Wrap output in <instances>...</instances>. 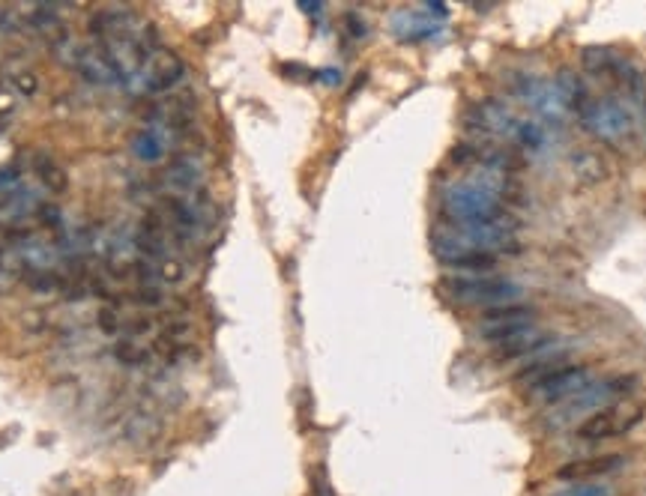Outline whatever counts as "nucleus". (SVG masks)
<instances>
[{"label":"nucleus","instance_id":"nucleus-13","mask_svg":"<svg viewBox=\"0 0 646 496\" xmlns=\"http://www.w3.org/2000/svg\"><path fill=\"white\" fill-rule=\"evenodd\" d=\"M623 464H626L623 455H590V458H575V461L563 464L554 476H557L560 482H569V485L596 482V479H605V476L617 473Z\"/></svg>","mask_w":646,"mask_h":496},{"label":"nucleus","instance_id":"nucleus-5","mask_svg":"<svg viewBox=\"0 0 646 496\" xmlns=\"http://www.w3.org/2000/svg\"><path fill=\"white\" fill-rule=\"evenodd\" d=\"M646 407L641 404H614V407H605L593 416H587L578 428H575V437L584 440V443H602V440H617L629 431H635L641 422H644Z\"/></svg>","mask_w":646,"mask_h":496},{"label":"nucleus","instance_id":"nucleus-28","mask_svg":"<svg viewBox=\"0 0 646 496\" xmlns=\"http://www.w3.org/2000/svg\"><path fill=\"white\" fill-rule=\"evenodd\" d=\"M9 87H12L18 96H33V93L39 90V81H36V75H33L30 69H18V72H12V78H9Z\"/></svg>","mask_w":646,"mask_h":496},{"label":"nucleus","instance_id":"nucleus-18","mask_svg":"<svg viewBox=\"0 0 646 496\" xmlns=\"http://www.w3.org/2000/svg\"><path fill=\"white\" fill-rule=\"evenodd\" d=\"M111 356H114L120 365H126V368H141V365L156 362L153 350H150L144 341H135V338H117V341L111 344Z\"/></svg>","mask_w":646,"mask_h":496},{"label":"nucleus","instance_id":"nucleus-2","mask_svg":"<svg viewBox=\"0 0 646 496\" xmlns=\"http://www.w3.org/2000/svg\"><path fill=\"white\" fill-rule=\"evenodd\" d=\"M635 389H638V377H635V374H617V377L590 383V386H584L575 398L563 401V404L551 413L548 425H551V428H563V425H572L575 419L584 422L587 416H593V413H599V410H605V407L620 404V398L632 395ZM581 422H578V425H581Z\"/></svg>","mask_w":646,"mask_h":496},{"label":"nucleus","instance_id":"nucleus-21","mask_svg":"<svg viewBox=\"0 0 646 496\" xmlns=\"http://www.w3.org/2000/svg\"><path fill=\"white\" fill-rule=\"evenodd\" d=\"M126 320H129V314L120 305H102L99 314H96V326L108 338H123L126 335Z\"/></svg>","mask_w":646,"mask_h":496},{"label":"nucleus","instance_id":"nucleus-29","mask_svg":"<svg viewBox=\"0 0 646 496\" xmlns=\"http://www.w3.org/2000/svg\"><path fill=\"white\" fill-rule=\"evenodd\" d=\"M312 494L335 496V491H332V485H329V479H326V473H323V470H318V473H315V479H312Z\"/></svg>","mask_w":646,"mask_h":496},{"label":"nucleus","instance_id":"nucleus-12","mask_svg":"<svg viewBox=\"0 0 646 496\" xmlns=\"http://www.w3.org/2000/svg\"><path fill=\"white\" fill-rule=\"evenodd\" d=\"M162 186L168 192H177V198H186L198 189H204V165L192 153L174 156L162 171Z\"/></svg>","mask_w":646,"mask_h":496},{"label":"nucleus","instance_id":"nucleus-4","mask_svg":"<svg viewBox=\"0 0 646 496\" xmlns=\"http://www.w3.org/2000/svg\"><path fill=\"white\" fill-rule=\"evenodd\" d=\"M575 114H578L581 126L596 141H605V144H620L635 132L632 111L614 96H590Z\"/></svg>","mask_w":646,"mask_h":496},{"label":"nucleus","instance_id":"nucleus-9","mask_svg":"<svg viewBox=\"0 0 646 496\" xmlns=\"http://www.w3.org/2000/svg\"><path fill=\"white\" fill-rule=\"evenodd\" d=\"M590 383H593L590 365H560L551 377H545L542 383H536L530 389V398L542 401V404H563V401L575 398Z\"/></svg>","mask_w":646,"mask_h":496},{"label":"nucleus","instance_id":"nucleus-10","mask_svg":"<svg viewBox=\"0 0 646 496\" xmlns=\"http://www.w3.org/2000/svg\"><path fill=\"white\" fill-rule=\"evenodd\" d=\"M177 141H180V135L171 126H165V123H147V126H141L129 138V150H132V156L138 162L156 165V162H162V159H168L174 153Z\"/></svg>","mask_w":646,"mask_h":496},{"label":"nucleus","instance_id":"nucleus-7","mask_svg":"<svg viewBox=\"0 0 646 496\" xmlns=\"http://www.w3.org/2000/svg\"><path fill=\"white\" fill-rule=\"evenodd\" d=\"M536 326V311L530 305H521V302H509V305H497V308H485L479 323H476V335L482 341H491V344H503L506 338L524 332Z\"/></svg>","mask_w":646,"mask_h":496},{"label":"nucleus","instance_id":"nucleus-16","mask_svg":"<svg viewBox=\"0 0 646 496\" xmlns=\"http://www.w3.org/2000/svg\"><path fill=\"white\" fill-rule=\"evenodd\" d=\"M33 177H36V186L51 192V195H63L69 189V180H66V171L45 153H36L33 156Z\"/></svg>","mask_w":646,"mask_h":496},{"label":"nucleus","instance_id":"nucleus-11","mask_svg":"<svg viewBox=\"0 0 646 496\" xmlns=\"http://www.w3.org/2000/svg\"><path fill=\"white\" fill-rule=\"evenodd\" d=\"M42 195L27 180L9 189H0V228H24L30 216H36Z\"/></svg>","mask_w":646,"mask_h":496},{"label":"nucleus","instance_id":"nucleus-31","mask_svg":"<svg viewBox=\"0 0 646 496\" xmlns=\"http://www.w3.org/2000/svg\"><path fill=\"white\" fill-rule=\"evenodd\" d=\"M303 12H321V3H303Z\"/></svg>","mask_w":646,"mask_h":496},{"label":"nucleus","instance_id":"nucleus-26","mask_svg":"<svg viewBox=\"0 0 646 496\" xmlns=\"http://www.w3.org/2000/svg\"><path fill=\"white\" fill-rule=\"evenodd\" d=\"M186 278V263L180 260V257H165V260H159V281L162 284H180Z\"/></svg>","mask_w":646,"mask_h":496},{"label":"nucleus","instance_id":"nucleus-15","mask_svg":"<svg viewBox=\"0 0 646 496\" xmlns=\"http://www.w3.org/2000/svg\"><path fill=\"white\" fill-rule=\"evenodd\" d=\"M78 72H81L84 81L99 84V87H105V84H123L117 66L111 63V57L99 45H87V51H84V57L78 63Z\"/></svg>","mask_w":646,"mask_h":496},{"label":"nucleus","instance_id":"nucleus-8","mask_svg":"<svg viewBox=\"0 0 646 496\" xmlns=\"http://www.w3.org/2000/svg\"><path fill=\"white\" fill-rule=\"evenodd\" d=\"M512 93L524 105H530L536 114H542L545 120H560L569 111L557 81H548V78H539V75H518L512 81Z\"/></svg>","mask_w":646,"mask_h":496},{"label":"nucleus","instance_id":"nucleus-24","mask_svg":"<svg viewBox=\"0 0 646 496\" xmlns=\"http://www.w3.org/2000/svg\"><path fill=\"white\" fill-rule=\"evenodd\" d=\"M36 222L42 231H51V234H60L66 228V219H63V210L51 201H42L39 210H36Z\"/></svg>","mask_w":646,"mask_h":496},{"label":"nucleus","instance_id":"nucleus-25","mask_svg":"<svg viewBox=\"0 0 646 496\" xmlns=\"http://www.w3.org/2000/svg\"><path fill=\"white\" fill-rule=\"evenodd\" d=\"M123 302H135L138 308H162L168 302L162 287H135L132 293L123 296Z\"/></svg>","mask_w":646,"mask_h":496},{"label":"nucleus","instance_id":"nucleus-1","mask_svg":"<svg viewBox=\"0 0 646 496\" xmlns=\"http://www.w3.org/2000/svg\"><path fill=\"white\" fill-rule=\"evenodd\" d=\"M443 204V216L449 225L464 228V225H485V222H497L500 216H506L503 210V198L497 192H491L488 186L476 183V180H461L443 189L440 195Z\"/></svg>","mask_w":646,"mask_h":496},{"label":"nucleus","instance_id":"nucleus-27","mask_svg":"<svg viewBox=\"0 0 646 496\" xmlns=\"http://www.w3.org/2000/svg\"><path fill=\"white\" fill-rule=\"evenodd\" d=\"M554 496H614V488L608 482H578Z\"/></svg>","mask_w":646,"mask_h":496},{"label":"nucleus","instance_id":"nucleus-30","mask_svg":"<svg viewBox=\"0 0 646 496\" xmlns=\"http://www.w3.org/2000/svg\"><path fill=\"white\" fill-rule=\"evenodd\" d=\"M344 21L350 24V33H353V36H365V21H359L356 15H347Z\"/></svg>","mask_w":646,"mask_h":496},{"label":"nucleus","instance_id":"nucleus-17","mask_svg":"<svg viewBox=\"0 0 646 496\" xmlns=\"http://www.w3.org/2000/svg\"><path fill=\"white\" fill-rule=\"evenodd\" d=\"M563 356H566V353H548V356H536V359H530V362H527V368L515 374V383H518L521 389H527V392H530L536 383H542V380H545V377H551L560 365H566V362H563Z\"/></svg>","mask_w":646,"mask_h":496},{"label":"nucleus","instance_id":"nucleus-3","mask_svg":"<svg viewBox=\"0 0 646 496\" xmlns=\"http://www.w3.org/2000/svg\"><path fill=\"white\" fill-rule=\"evenodd\" d=\"M443 290L449 299L461 305H476L482 311L521 299V287L512 278H494V275H452V278H443Z\"/></svg>","mask_w":646,"mask_h":496},{"label":"nucleus","instance_id":"nucleus-20","mask_svg":"<svg viewBox=\"0 0 646 496\" xmlns=\"http://www.w3.org/2000/svg\"><path fill=\"white\" fill-rule=\"evenodd\" d=\"M512 141L518 144V147H524V150H530V153H539L542 147H545V141H548V132H545V126L542 123H536V120H518V126H515V132H512Z\"/></svg>","mask_w":646,"mask_h":496},{"label":"nucleus","instance_id":"nucleus-22","mask_svg":"<svg viewBox=\"0 0 646 496\" xmlns=\"http://www.w3.org/2000/svg\"><path fill=\"white\" fill-rule=\"evenodd\" d=\"M84 51H87V45H84L81 39H75L72 33H63L57 42H51V54H54L63 66H72V69H78Z\"/></svg>","mask_w":646,"mask_h":496},{"label":"nucleus","instance_id":"nucleus-19","mask_svg":"<svg viewBox=\"0 0 646 496\" xmlns=\"http://www.w3.org/2000/svg\"><path fill=\"white\" fill-rule=\"evenodd\" d=\"M392 24H407V27L395 30L401 39H428V36H434L440 30L437 21L425 18V15H416V12H401V15H395Z\"/></svg>","mask_w":646,"mask_h":496},{"label":"nucleus","instance_id":"nucleus-23","mask_svg":"<svg viewBox=\"0 0 646 496\" xmlns=\"http://www.w3.org/2000/svg\"><path fill=\"white\" fill-rule=\"evenodd\" d=\"M572 168H575V177L584 180V183H596V180L605 177V165H602V159L593 156V153H578V156L572 159Z\"/></svg>","mask_w":646,"mask_h":496},{"label":"nucleus","instance_id":"nucleus-14","mask_svg":"<svg viewBox=\"0 0 646 496\" xmlns=\"http://www.w3.org/2000/svg\"><path fill=\"white\" fill-rule=\"evenodd\" d=\"M162 434V419L153 416L147 407H132L126 416H123V425H120V437L132 446H147L153 443L156 437Z\"/></svg>","mask_w":646,"mask_h":496},{"label":"nucleus","instance_id":"nucleus-6","mask_svg":"<svg viewBox=\"0 0 646 496\" xmlns=\"http://www.w3.org/2000/svg\"><path fill=\"white\" fill-rule=\"evenodd\" d=\"M183 78H186V63L180 60V54L171 48H159L126 87L135 93H147V96H165Z\"/></svg>","mask_w":646,"mask_h":496}]
</instances>
